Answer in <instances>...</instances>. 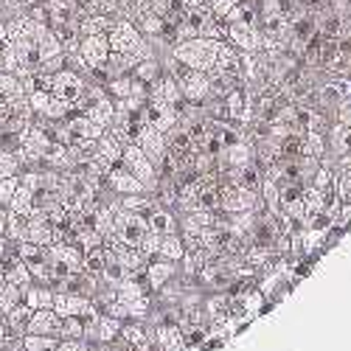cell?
Returning a JSON list of instances; mask_svg holds the SVG:
<instances>
[{
    "label": "cell",
    "instance_id": "obj_1",
    "mask_svg": "<svg viewBox=\"0 0 351 351\" xmlns=\"http://www.w3.org/2000/svg\"><path fill=\"white\" fill-rule=\"evenodd\" d=\"M217 51H219V43L208 40V37H191V40H180L171 45L174 60L189 65L191 71H202V73H211V68L217 62Z\"/></svg>",
    "mask_w": 351,
    "mask_h": 351
},
{
    "label": "cell",
    "instance_id": "obj_2",
    "mask_svg": "<svg viewBox=\"0 0 351 351\" xmlns=\"http://www.w3.org/2000/svg\"><path fill=\"white\" fill-rule=\"evenodd\" d=\"M107 43H110V51H115V53H132L138 62L146 60V56H152L149 43H146V37L138 32L130 17H121V20L112 23V28L107 32Z\"/></svg>",
    "mask_w": 351,
    "mask_h": 351
},
{
    "label": "cell",
    "instance_id": "obj_3",
    "mask_svg": "<svg viewBox=\"0 0 351 351\" xmlns=\"http://www.w3.org/2000/svg\"><path fill=\"white\" fill-rule=\"evenodd\" d=\"M112 233L127 247H141L143 237L149 233V225H146L143 214H135V211H127V208L119 206L115 208V219H112Z\"/></svg>",
    "mask_w": 351,
    "mask_h": 351
},
{
    "label": "cell",
    "instance_id": "obj_4",
    "mask_svg": "<svg viewBox=\"0 0 351 351\" xmlns=\"http://www.w3.org/2000/svg\"><path fill=\"white\" fill-rule=\"evenodd\" d=\"M84 90H87V84L76 71L62 68V71L51 73V96L60 99L62 104H68L71 110L79 107V101L84 99Z\"/></svg>",
    "mask_w": 351,
    "mask_h": 351
},
{
    "label": "cell",
    "instance_id": "obj_5",
    "mask_svg": "<svg viewBox=\"0 0 351 351\" xmlns=\"http://www.w3.org/2000/svg\"><path fill=\"white\" fill-rule=\"evenodd\" d=\"M121 166H124L127 171H132L149 194L158 189V169H155V163H152L149 158L143 155V149H141L138 143H127V146H124V152H121Z\"/></svg>",
    "mask_w": 351,
    "mask_h": 351
},
{
    "label": "cell",
    "instance_id": "obj_6",
    "mask_svg": "<svg viewBox=\"0 0 351 351\" xmlns=\"http://www.w3.org/2000/svg\"><path fill=\"white\" fill-rule=\"evenodd\" d=\"M115 301H119L130 317H143L149 312V298H146V289L141 284V278L127 276L119 287H115Z\"/></svg>",
    "mask_w": 351,
    "mask_h": 351
},
{
    "label": "cell",
    "instance_id": "obj_7",
    "mask_svg": "<svg viewBox=\"0 0 351 351\" xmlns=\"http://www.w3.org/2000/svg\"><path fill=\"white\" fill-rule=\"evenodd\" d=\"M51 309L60 317H79V320H90L101 312L93 304V298L76 295V292H53V306Z\"/></svg>",
    "mask_w": 351,
    "mask_h": 351
},
{
    "label": "cell",
    "instance_id": "obj_8",
    "mask_svg": "<svg viewBox=\"0 0 351 351\" xmlns=\"http://www.w3.org/2000/svg\"><path fill=\"white\" fill-rule=\"evenodd\" d=\"M237 51L242 53H258L261 48V32H258V25L253 23H228V40Z\"/></svg>",
    "mask_w": 351,
    "mask_h": 351
},
{
    "label": "cell",
    "instance_id": "obj_9",
    "mask_svg": "<svg viewBox=\"0 0 351 351\" xmlns=\"http://www.w3.org/2000/svg\"><path fill=\"white\" fill-rule=\"evenodd\" d=\"M79 60L87 65V71L93 68H104L107 56H110V43H107V34H90V37H82L79 40Z\"/></svg>",
    "mask_w": 351,
    "mask_h": 351
},
{
    "label": "cell",
    "instance_id": "obj_10",
    "mask_svg": "<svg viewBox=\"0 0 351 351\" xmlns=\"http://www.w3.org/2000/svg\"><path fill=\"white\" fill-rule=\"evenodd\" d=\"M119 332H121V320L112 317V315L99 312L96 317L84 320V340L87 343H110V340L119 337Z\"/></svg>",
    "mask_w": 351,
    "mask_h": 351
},
{
    "label": "cell",
    "instance_id": "obj_11",
    "mask_svg": "<svg viewBox=\"0 0 351 351\" xmlns=\"http://www.w3.org/2000/svg\"><path fill=\"white\" fill-rule=\"evenodd\" d=\"M132 143H138L141 149H143V155L149 158V160L155 163V169H158V163H160V160H163V155H166V135H163V132H158L155 127H149V124L143 121Z\"/></svg>",
    "mask_w": 351,
    "mask_h": 351
},
{
    "label": "cell",
    "instance_id": "obj_12",
    "mask_svg": "<svg viewBox=\"0 0 351 351\" xmlns=\"http://www.w3.org/2000/svg\"><path fill=\"white\" fill-rule=\"evenodd\" d=\"M104 186L107 189H112L115 194H143L146 189H143V183L135 178V174L132 171H127L121 163H115L107 174H104Z\"/></svg>",
    "mask_w": 351,
    "mask_h": 351
},
{
    "label": "cell",
    "instance_id": "obj_13",
    "mask_svg": "<svg viewBox=\"0 0 351 351\" xmlns=\"http://www.w3.org/2000/svg\"><path fill=\"white\" fill-rule=\"evenodd\" d=\"M143 276H146V287L155 289V292H160V289H163L174 276H178V261L155 258V261H149V265H146Z\"/></svg>",
    "mask_w": 351,
    "mask_h": 351
},
{
    "label": "cell",
    "instance_id": "obj_14",
    "mask_svg": "<svg viewBox=\"0 0 351 351\" xmlns=\"http://www.w3.org/2000/svg\"><path fill=\"white\" fill-rule=\"evenodd\" d=\"M155 346L160 351H186V340L178 324H158L155 326Z\"/></svg>",
    "mask_w": 351,
    "mask_h": 351
},
{
    "label": "cell",
    "instance_id": "obj_15",
    "mask_svg": "<svg viewBox=\"0 0 351 351\" xmlns=\"http://www.w3.org/2000/svg\"><path fill=\"white\" fill-rule=\"evenodd\" d=\"M56 329H60V315H56L53 309H34L25 335H51V337H56Z\"/></svg>",
    "mask_w": 351,
    "mask_h": 351
},
{
    "label": "cell",
    "instance_id": "obj_16",
    "mask_svg": "<svg viewBox=\"0 0 351 351\" xmlns=\"http://www.w3.org/2000/svg\"><path fill=\"white\" fill-rule=\"evenodd\" d=\"M146 225H149V230L158 233V237H166V233H178V217H174L166 206H155L149 214H146Z\"/></svg>",
    "mask_w": 351,
    "mask_h": 351
},
{
    "label": "cell",
    "instance_id": "obj_17",
    "mask_svg": "<svg viewBox=\"0 0 351 351\" xmlns=\"http://www.w3.org/2000/svg\"><path fill=\"white\" fill-rule=\"evenodd\" d=\"M23 304L32 306V309H51L53 306V289L48 284L32 281L28 287H23Z\"/></svg>",
    "mask_w": 351,
    "mask_h": 351
},
{
    "label": "cell",
    "instance_id": "obj_18",
    "mask_svg": "<svg viewBox=\"0 0 351 351\" xmlns=\"http://www.w3.org/2000/svg\"><path fill=\"white\" fill-rule=\"evenodd\" d=\"M32 315H34V309H32V306H25L23 301H20L9 315H3V324H6L9 340H12V337H23V335L28 332V320H32Z\"/></svg>",
    "mask_w": 351,
    "mask_h": 351
},
{
    "label": "cell",
    "instance_id": "obj_19",
    "mask_svg": "<svg viewBox=\"0 0 351 351\" xmlns=\"http://www.w3.org/2000/svg\"><path fill=\"white\" fill-rule=\"evenodd\" d=\"M183 253H186V245H183V239L178 237V233H166V237H160V245H158V258L178 261V265H180Z\"/></svg>",
    "mask_w": 351,
    "mask_h": 351
},
{
    "label": "cell",
    "instance_id": "obj_20",
    "mask_svg": "<svg viewBox=\"0 0 351 351\" xmlns=\"http://www.w3.org/2000/svg\"><path fill=\"white\" fill-rule=\"evenodd\" d=\"M9 211L20 214V217H32L34 214V189H28V186H17L12 202H9Z\"/></svg>",
    "mask_w": 351,
    "mask_h": 351
},
{
    "label": "cell",
    "instance_id": "obj_21",
    "mask_svg": "<svg viewBox=\"0 0 351 351\" xmlns=\"http://www.w3.org/2000/svg\"><path fill=\"white\" fill-rule=\"evenodd\" d=\"M130 73H132L138 82H143L146 87H149V84H152V82H155V79H158L163 71H160V62L155 60V53H152V56H146V60L135 62V68H132Z\"/></svg>",
    "mask_w": 351,
    "mask_h": 351
},
{
    "label": "cell",
    "instance_id": "obj_22",
    "mask_svg": "<svg viewBox=\"0 0 351 351\" xmlns=\"http://www.w3.org/2000/svg\"><path fill=\"white\" fill-rule=\"evenodd\" d=\"M104 265H107V250H104V245L87 250L84 258H82V270H84L87 276H96V278L104 273Z\"/></svg>",
    "mask_w": 351,
    "mask_h": 351
},
{
    "label": "cell",
    "instance_id": "obj_23",
    "mask_svg": "<svg viewBox=\"0 0 351 351\" xmlns=\"http://www.w3.org/2000/svg\"><path fill=\"white\" fill-rule=\"evenodd\" d=\"M56 340H84V320H79V317H60Z\"/></svg>",
    "mask_w": 351,
    "mask_h": 351
},
{
    "label": "cell",
    "instance_id": "obj_24",
    "mask_svg": "<svg viewBox=\"0 0 351 351\" xmlns=\"http://www.w3.org/2000/svg\"><path fill=\"white\" fill-rule=\"evenodd\" d=\"M3 276H6V281L17 284V287H28V284L34 281V278H32V273H28V267H25V261H23V258L12 261V265L3 270Z\"/></svg>",
    "mask_w": 351,
    "mask_h": 351
},
{
    "label": "cell",
    "instance_id": "obj_25",
    "mask_svg": "<svg viewBox=\"0 0 351 351\" xmlns=\"http://www.w3.org/2000/svg\"><path fill=\"white\" fill-rule=\"evenodd\" d=\"M20 340L25 346V351H56V343H60L51 335H23Z\"/></svg>",
    "mask_w": 351,
    "mask_h": 351
},
{
    "label": "cell",
    "instance_id": "obj_26",
    "mask_svg": "<svg viewBox=\"0 0 351 351\" xmlns=\"http://www.w3.org/2000/svg\"><path fill=\"white\" fill-rule=\"evenodd\" d=\"M119 337L130 346H141V343H149V335H146V329L141 324H121V332Z\"/></svg>",
    "mask_w": 351,
    "mask_h": 351
},
{
    "label": "cell",
    "instance_id": "obj_27",
    "mask_svg": "<svg viewBox=\"0 0 351 351\" xmlns=\"http://www.w3.org/2000/svg\"><path fill=\"white\" fill-rule=\"evenodd\" d=\"M12 174H20V160L12 149H0V178H12Z\"/></svg>",
    "mask_w": 351,
    "mask_h": 351
},
{
    "label": "cell",
    "instance_id": "obj_28",
    "mask_svg": "<svg viewBox=\"0 0 351 351\" xmlns=\"http://www.w3.org/2000/svg\"><path fill=\"white\" fill-rule=\"evenodd\" d=\"M17 186H20V174H12V178H0V206L9 208V202H12L14 191H17Z\"/></svg>",
    "mask_w": 351,
    "mask_h": 351
},
{
    "label": "cell",
    "instance_id": "obj_29",
    "mask_svg": "<svg viewBox=\"0 0 351 351\" xmlns=\"http://www.w3.org/2000/svg\"><path fill=\"white\" fill-rule=\"evenodd\" d=\"M158 245H160V237H158V233H146V237H143V242H141V253L146 256V258H152V256H158Z\"/></svg>",
    "mask_w": 351,
    "mask_h": 351
},
{
    "label": "cell",
    "instance_id": "obj_30",
    "mask_svg": "<svg viewBox=\"0 0 351 351\" xmlns=\"http://www.w3.org/2000/svg\"><path fill=\"white\" fill-rule=\"evenodd\" d=\"M56 351H90V343L87 340H60L56 343Z\"/></svg>",
    "mask_w": 351,
    "mask_h": 351
},
{
    "label": "cell",
    "instance_id": "obj_31",
    "mask_svg": "<svg viewBox=\"0 0 351 351\" xmlns=\"http://www.w3.org/2000/svg\"><path fill=\"white\" fill-rule=\"evenodd\" d=\"M6 219H9V208L0 206V237H6Z\"/></svg>",
    "mask_w": 351,
    "mask_h": 351
},
{
    "label": "cell",
    "instance_id": "obj_32",
    "mask_svg": "<svg viewBox=\"0 0 351 351\" xmlns=\"http://www.w3.org/2000/svg\"><path fill=\"white\" fill-rule=\"evenodd\" d=\"M6 351H25V346L20 337H12V340H6Z\"/></svg>",
    "mask_w": 351,
    "mask_h": 351
},
{
    "label": "cell",
    "instance_id": "obj_33",
    "mask_svg": "<svg viewBox=\"0 0 351 351\" xmlns=\"http://www.w3.org/2000/svg\"><path fill=\"white\" fill-rule=\"evenodd\" d=\"M0 351H6V340H0Z\"/></svg>",
    "mask_w": 351,
    "mask_h": 351
}]
</instances>
